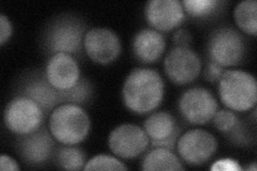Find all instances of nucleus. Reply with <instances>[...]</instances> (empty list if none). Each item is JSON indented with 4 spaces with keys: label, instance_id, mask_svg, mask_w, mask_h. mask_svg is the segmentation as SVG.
Returning a JSON list of instances; mask_svg holds the SVG:
<instances>
[{
    "label": "nucleus",
    "instance_id": "obj_1",
    "mask_svg": "<svg viewBox=\"0 0 257 171\" xmlns=\"http://www.w3.org/2000/svg\"><path fill=\"white\" fill-rule=\"evenodd\" d=\"M165 93L164 81L156 70L134 69L124 80L122 101L125 107L138 115H146L158 108Z\"/></svg>",
    "mask_w": 257,
    "mask_h": 171
},
{
    "label": "nucleus",
    "instance_id": "obj_4",
    "mask_svg": "<svg viewBox=\"0 0 257 171\" xmlns=\"http://www.w3.org/2000/svg\"><path fill=\"white\" fill-rule=\"evenodd\" d=\"M43 109L26 95L15 96L5 109L4 121L10 132L24 136L41 128Z\"/></svg>",
    "mask_w": 257,
    "mask_h": 171
},
{
    "label": "nucleus",
    "instance_id": "obj_7",
    "mask_svg": "<svg viewBox=\"0 0 257 171\" xmlns=\"http://www.w3.org/2000/svg\"><path fill=\"white\" fill-rule=\"evenodd\" d=\"M176 148L184 161L193 166H200L214 155L218 140L205 129L193 128L178 138Z\"/></svg>",
    "mask_w": 257,
    "mask_h": 171
},
{
    "label": "nucleus",
    "instance_id": "obj_26",
    "mask_svg": "<svg viewBox=\"0 0 257 171\" xmlns=\"http://www.w3.org/2000/svg\"><path fill=\"white\" fill-rule=\"evenodd\" d=\"M223 72H224L223 67H221L218 63H215L214 61H210L208 62L207 67L205 69L204 76H205V79H207L208 81L214 83V81H219Z\"/></svg>",
    "mask_w": 257,
    "mask_h": 171
},
{
    "label": "nucleus",
    "instance_id": "obj_15",
    "mask_svg": "<svg viewBox=\"0 0 257 171\" xmlns=\"http://www.w3.org/2000/svg\"><path fill=\"white\" fill-rule=\"evenodd\" d=\"M132 47L134 56L141 62L154 63L164 54L166 41L160 31L145 28L135 35Z\"/></svg>",
    "mask_w": 257,
    "mask_h": 171
},
{
    "label": "nucleus",
    "instance_id": "obj_9",
    "mask_svg": "<svg viewBox=\"0 0 257 171\" xmlns=\"http://www.w3.org/2000/svg\"><path fill=\"white\" fill-rule=\"evenodd\" d=\"M164 70L174 84L187 85L200 74L202 60L190 47L175 46L165 57Z\"/></svg>",
    "mask_w": 257,
    "mask_h": 171
},
{
    "label": "nucleus",
    "instance_id": "obj_30",
    "mask_svg": "<svg viewBox=\"0 0 257 171\" xmlns=\"http://www.w3.org/2000/svg\"><path fill=\"white\" fill-rule=\"evenodd\" d=\"M0 169L2 171H16L20 170V166L11 156L3 154L0 157Z\"/></svg>",
    "mask_w": 257,
    "mask_h": 171
},
{
    "label": "nucleus",
    "instance_id": "obj_16",
    "mask_svg": "<svg viewBox=\"0 0 257 171\" xmlns=\"http://www.w3.org/2000/svg\"><path fill=\"white\" fill-rule=\"evenodd\" d=\"M23 95L34 100L44 112L53 111L61 105L60 91L48 83L45 76H38L28 80L23 89Z\"/></svg>",
    "mask_w": 257,
    "mask_h": 171
},
{
    "label": "nucleus",
    "instance_id": "obj_10",
    "mask_svg": "<svg viewBox=\"0 0 257 171\" xmlns=\"http://www.w3.org/2000/svg\"><path fill=\"white\" fill-rule=\"evenodd\" d=\"M150 138L145 129L135 124H121L109 134L108 146L115 155L132 159L148 149Z\"/></svg>",
    "mask_w": 257,
    "mask_h": 171
},
{
    "label": "nucleus",
    "instance_id": "obj_25",
    "mask_svg": "<svg viewBox=\"0 0 257 171\" xmlns=\"http://www.w3.org/2000/svg\"><path fill=\"white\" fill-rule=\"evenodd\" d=\"M13 32L11 21L5 14H0V45H5L9 41Z\"/></svg>",
    "mask_w": 257,
    "mask_h": 171
},
{
    "label": "nucleus",
    "instance_id": "obj_12",
    "mask_svg": "<svg viewBox=\"0 0 257 171\" xmlns=\"http://www.w3.org/2000/svg\"><path fill=\"white\" fill-rule=\"evenodd\" d=\"M145 16L155 30L167 32L181 25L186 12L178 0H151L145 7Z\"/></svg>",
    "mask_w": 257,
    "mask_h": 171
},
{
    "label": "nucleus",
    "instance_id": "obj_6",
    "mask_svg": "<svg viewBox=\"0 0 257 171\" xmlns=\"http://www.w3.org/2000/svg\"><path fill=\"white\" fill-rule=\"evenodd\" d=\"M85 26L76 19L63 18L52 24L45 38L47 50L53 54H76L84 46Z\"/></svg>",
    "mask_w": 257,
    "mask_h": 171
},
{
    "label": "nucleus",
    "instance_id": "obj_27",
    "mask_svg": "<svg viewBox=\"0 0 257 171\" xmlns=\"http://www.w3.org/2000/svg\"><path fill=\"white\" fill-rule=\"evenodd\" d=\"M173 42L176 46L190 47L192 42V35L187 29H178L173 36Z\"/></svg>",
    "mask_w": 257,
    "mask_h": 171
},
{
    "label": "nucleus",
    "instance_id": "obj_19",
    "mask_svg": "<svg viewBox=\"0 0 257 171\" xmlns=\"http://www.w3.org/2000/svg\"><path fill=\"white\" fill-rule=\"evenodd\" d=\"M237 26L246 35L255 37L257 34V3L256 0H244L239 3L234 11Z\"/></svg>",
    "mask_w": 257,
    "mask_h": 171
},
{
    "label": "nucleus",
    "instance_id": "obj_2",
    "mask_svg": "<svg viewBox=\"0 0 257 171\" xmlns=\"http://www.w3.org/2000/svg\"><path fill=\"white\" fill-rule=\"evenodd\" d=\"M91 121L87 111L80 105L61 104L50 116L48 129L58 141L64 145H75L84 141L89 135Z\"/></svg>",
    "mask_w": 257,
    "mask_h": 171
},
{
    "label": "nucleus",
    "instance_id": "obj_5",
    "mask_svg": "<svg viewBox=\"0 0 257 171\" xmlns=\"http://www.w3.org/2000/svg\"><path fill=\"white\" fill-rule=\"evenodd\" d=\"M208 53L211 61L223 68L237 66L245 54L244 39L234 28H219L209 39Z\"/></svg>",
    "mask_w": 257,
    "mask_h": 171
},
{
    "label": "nucleus",
    "instance_id": "obj_31",
    "mask_svg": "<svg viewBox=\"0 0 257 171\" xmlns=\"http://www.w3.org/2000/svg\"><path fill=\"white\" fill-rule=\"evenodd\" d=\"M247 171H256L257 170V166H256V162H252V165L248 166L246 168Z\"/></svg>",
    "mask_w": 257,
    "mask_h": 171
},
{
    "label": "nucleus",
    "instance_id": "obj_28",
    "mask_svg": "<svg viewBox=\"0 0 257 171\" xmlns=\"http://www.w3.org/2000/svg\"><path fill=\"white\" fill-rule=\"evenodd\" d=\"M179 134H180V128L178 127L172 136L167 137V138H165V139L160 140V141H150V143L152 144L154 148H166V149L173 150L176 146L177 140H178Z\"/></svg>",
    "mask_w": 257,
    "mask_h": 171
},
{
    "label": "nucleus",
    "instance_id": "obj_22",
    "mask_svg": "<svg viewBox=\"0 0 257 171\" xmlns=\"http://www.w3.org/2000/svg\"><path fill=\"white\" fill-rule=\"evenodd\" d=\"M184 12L193 18L203 19L215 14L222 5L219 0H184L181 3Z\"/></svg>",
    "mask_w": 257,
    "mask_h": 171
},
{
    "label": "nucleus",
    "instance_id": "obj_11",
    "mask_svg": "<svg viewBox=\"0 0 257 171\" xmlns=\"http://www.w3.org/2000/svg\"><path fill=\"white\" fill-rule=\"evenodd\" d=\"M84 50L93 62L108 64L121 53V42L116 32L110 29L92 28L85 34Z\"/></svg>",
    "mask_w": 257,
    "mask_h": 171
},
{
    "label": "nucleus",
    "instance_id": "obj_8",
    "mask_svg": "<svg viewBox=\"0 0 257 171\" xmlns=\"http://www.w3.org/2000/svg\"><path fill=\"white\" fill-rule=\"evenodd\" d=\"M214 95L203 87H193L180 96L178 107L182 117L192 124H206L218 111Z\"/></svg>",
    "mask_w": 257,
    "mask_h": 171
},
{
    "label": "nucleus",
    "instance_id": "obj_20",
    "mask_svg": "<svg viewBox=\"0 0 257 171\" xmlns=\"http://www.w3.org/2000/svg\"><path fill=\"white\" fill-rule=\"evenodd\" d=\"M56 162L62 169L82 170L86 164V155L84 151L77 146H61L56 153Z\"/></svg>",
    "mask_w": 257,
    "mask_h": 171
},
{
    "label": "nucleus",
    "instance_id": "obj_29",
    "mask_svg": "<svg viewBox=\"0 0 257 171\" xmlns=\"http://www.w3.org/2000/svg\"><path fill=\"white\" fill-rule=\"evenodd\" d=\"M212 170H241V167L238 165V162L232 159H221L215 162L211 167Z\"/></svg>",
    "mask_w": 257,
    "mask_h": 171
},
{
    "label": "nucleus",
    "instance_id": "obj_13",
    "mask_svg": "<svg viewBox=\"0 0 257 171\" xmlns=\"http://www.w3.org/2000/svg\"><path fill=\"white\" fill-rule=\"evenodd\" d=\"M45 77L56 90L64 91L74 87L80 77L77 61L70 54H54L47 61Z\"/></svg>",
    "mask_w": 257,
    "mask_h": 171
},
{
    "label": "nucleus",
    "instance_id": "obj_23",
    "mask_svg": "<svg viewBox=\"0 0 257 171\" xmlns=\"http://www.w3.org/2000/svg\"><path fill=\"white\" fill-rule=\"evenodd\" d=\"M127 167L121 160H119L115 156L107 155V154H99L93 156L88 161H86L84 170H114L123 171Z\"/></svg>",
    "mask_w": 257,
    "mask_h": 171
},
{
    "label": "nucleus",
    "instance_id": "obj_17",
    "mask_svg": "<svg viewBox=\"0 0 257 171\" xmlns=\"http://www.w3.org/2000/svg\"><path fill=\"white\" fill-rule=\"evenodd\" d=\"M178 128L176 119L167 111L154 112L146 119L144 129L150 138V141H160L172 136Z\"/></svg>",
    "mask_w": 257,
    "mask_h": 171
},
{
    "label": "nucleus",
    "instance_id": "obj_14",
    "mask_svg": "<svg viewBox=\"0 0 257 171\" xmlns=\"http://www.w3.org/2000/svg\"><path fill=\"white\" fill-rule=\"evenodd\" d=\"M55 138L50 129L40 128L38 131L24 135L19 141V151L22 158L30 165H41L51 158Z\"/></svg>",
    "mask_w": 257,
    "mask_h": 171
},
{
    "label": "nucleus",
    "instance_id": "obj_18",
    "mask_svg": "<svg viewBox=\"0 0 257 171\" xmlns=\"http://www.w3.org/2000/svg\"><path fill=\"white\" fill-rule=\"evenodd\" d=\"M143 170H184L182 162L173 150L166 148H154L142 162Z\"/></svg>",
    "mask_w": 257,
    "mask_h": 171
},
{
    "label": "nucleus",
    "instance_id": "obj_21",
    "mask_svg": "<svg viewBox=\"0 0 257 171\" xmlns=\"http://www.w3.org/2000/svg\"><path fill=\"white\" fill-rule=\"evenodd\" d=\"M92 96V85L86 78H80L78 83L68 90L60 91L61 103L83 105Z\"/></svg>",
    "mask_w": 257,
    "mask_h": 171
},
{
    "label": "nucleus",
    "instance_id": "obj_24",
    "mask_svg": "<svg viewBox=\"0 0 257 171\" xmlns=\"http://www.w3.org/2000/svg\"><path fill=\"white\" fill-rule=\"evenodd\" d=\"M215 127L222 133H229L239 123V119L234 111L230 109H222L215 112L213 116Z\"/></svg>",
    "mask_w": 257,
    "mask_h": 171
},
{
    "label": "nucleus",
    "instance_id": "obj_3",
    "mask_svg": "<svg viewBox=\"0 0 257 171\" xmlns=\"http://www.w3.org/2000/svg\"><path fill=\"white\" fill-rule=\"evenodd\" d=\"M221 102L230 110L247 111L257 102V84L250 73L241 70H226L219 79Z\"/></svg>",
    "mask_w": 257,
    "mask_h": 171
}]
</instances>
